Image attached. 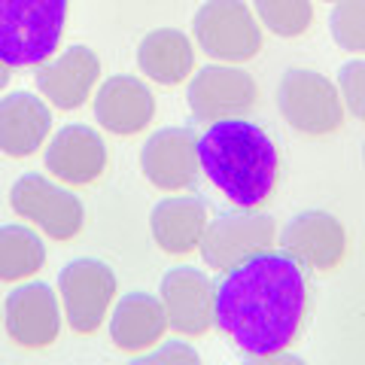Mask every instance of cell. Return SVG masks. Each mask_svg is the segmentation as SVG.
Wrapping results in <instances>:
<instances>
[{
    "mask_svg": "<svg viewBox=\"0 0 365 365\" xmlns=\"http://www.w3.org/2000/svg\"><path fill=\"white\" fill-rule=\"evenodd\" d=\"M307 317V280L287 250H262L222 271L213 292V326L253 362L287 350Z\"/></svg>",
    "mask_w": 365,
    "mask_h": 365,
    "instance_id": "6da1fadb",
    "label": "cell"
},
{
    "mask_svg": "<svg viewBox=\"0 0 365 365\" xmlns=\"http://www.w3.org/2000/svg\"><path fill=\"white\" fill-rule=\"evenodd\" d=\"M198 165L210 186L241 210H256L277 186V143L247 116L210 122L198 134Z\"/></svg>",
    "mask_w": 365,
    "mask_h": 365,
    "instance_id": "7a4b0ae2",
    "label": "cell"
},
{
    "mask_svg": "<svg viewBox=\"0 0 365 365\" xmlns=\"http://www.w3.org/2000/svg\"><path fill=\"white\" fill-rule=\"evenodd\" d=\"M67 0H0V61L37 67L61 43Z\"/></svg>",
    "mask_w": 365,
    "mask_h": 365,
    "instance_id": "3957f363",
    "label": "cell"
},
{
    "mask_svg": "<svg viewBox=\"0 0 365 365\" xmlns=\"http://www.w3.org/2000/svg\"><path fill=\"white\" fill-rule=\"evenodd\" d=\"M277 107L295 131L323 137L341 128L344 122V101L329 76L304 67H292L283 73L277 86Z\"/></svg>",
    "mask_w": 365,
    "mask_h": 365,
    "instance_id": "277c9868",
    "label": "cell"
},
{
    "mask_svg": "<svg viewBox=\"0 0 365 365\" xmlns=\"http://www.w3.org/2000/svg\"><path fill=\"white\" fill-rule=\"evenodd\" d=\"M192 34L210 58L225 64L250 61L262 49V28L244 0H207L192 19Z\"/></svg>",
    "mask_w": 365,
    "mask_h": 365,
    "instance_id": "5b68a950",
    "label": "cell"
},
{
    "mask_svg": "<svg viewBox=\"0 0 365 365\" xmlns=\"http://www.w3.org/2000/svg\"><path fill=\"white\" fill-rule=\"evenodd\" d=\"M9 204L21 220H31L55 241H71L83 232L86 210L71 189L43 174H25L9 189Z\"/></svg>",
    "mask_w": 365,
    "mask_h": 365,
    "instance_id": "8992f818",
    "label": "cell"
},
{
    "mask_svg": "<svg viewBox=\"0 0 365 365\" xmlns=\"http://www.w3.org/2000/svg\"><path fill=\"white\" fill-rule=\"evenodd\" d=\"M277 237V222L268 213L259 210H225L216 213L207 222V232L201 237V256L213 271H228L237 262L268 250Z\"/></svg>",
    "mask_w": 365,
    "mask_h": 365,
    "instance_id": "52a82bcc",
    "label": "cell"
},
{
    "mask_svg": "<svg viewBox=\"0 0 365 365\" xmlns=\"http://www.w3.org/2000/svg\"><path fill=\"white\" fill-rule=\"evenodd\" d=\"M58 289L71 329L88 335L107 319L116 299V274L101 259H73L58 274Z\"/></svg>",
    "mask_w": 365,
    "mask_h": 365,
    "instance_id": "ba28073f",
    "label": "cell"
},
{
    "mask_svg": "<svg viewBox=\"0 0 365 365\" xmlns=\"http://www.w3.org/2000/svg\"><path fill=\"white\" fill-rule=\"evenodd\" d=\"M189 110L198 122L247 116L259 98V86L241 67L207 64L189 79Z\"/></svg>",
    "mask_w": 365,
    "mask_h": 365,
    "instance_id": "9c48e42d",
    "label": "cell"
},
{
    "mask_svg": "<svg viewBox=\"0 0 365 365\" xmlns=\"http://www.w3.org/2000/svg\"><path fill=\"white\" fill-rule=\"evenodd\" d=\"M140 170L155 189L180 192L195 186L201 174L198 165V134L192 128H162L140 150Z\"/></svg>",
    "mask_w": 365,
    "mask_h": 365,
    "instance_id": "30bf717a",
    "label": "cell"
},
{
    "mask_svg": "<svg viewBox=\"0 0 365 365\" xmlns=\"http://www.w3.org/2000/svg\"><path fill=\"white\" fill-rule=\"evenodd\" d=\"M280 250H287L304 268L329 271L347 253V232L338 216L326 210H304L292 216L280 232Z\"/></svg>",
    "mask_w": 365,
    "mask_h": 365,
    "instance_id": "8fae6325",
    "label": "cell"
},
{
    "mask_svg": "<svg viewBox=\"0 0 365 365\" xmlns=\"http://www.w3.org/2000/svg\"><path fill=\"white\" fill-rule=\"evenodd\" d=\"M213 292L216 283L204 271L189 265L170 268L162 277V292H158L168 326L180 335H204L213 326Z\"/></svg>",
    "mask_w": 365,
    "mask_h": 365,
    "instance_id": "7c38bea8",
    "label": "cell"
},
{
    "mask_svg": "<svg viewBox=\"0 0 365 365\" xmlns=\"http://www.w3.org/2000/svg\"><path fill=\"white\" fill-rule=\"evenodd\" d=\"M34 76H37V88L43 91V98H49L52 107L76 110L86 104L98 83L101 61L88 46H71L61 55H52L49 61L37 64Z\"/></svg>",
    "mask_w": 365,
    "mask_h": 365,
    "instance_id": "4fadbf2b",
    "label": "cell"
},
{
    "mask_svg": "<svg viewBox=\"0 0 365 365\" xmlns=\"http://www.w3.org/2000/svg\"><path fill=\"white\" fill-rule=\"evenodd\" d=\"M61 329L58 295L46 283H21L6 295V332L21 347H49Z\"/></svg>",
    "mask_w": 365,
    "mask_h": 365,
    "instance_id": "5bb4252c",
    "label": "cell"
},
{
    "mask_svg": "<svg viewBox=\"0 0 365 365\" xmlns=\"http://www.w3.org/2000/svg\"><path fill=\"white\" fill-rule=\"evenodd\" d=\"M107 168V143L88 125H67L46 146V170L61 182L86 186L95 182Z\"/></svg>",
    "mask_w": 365,
    "mask_h": 365,
    "instance_id": "9a60e30c",
    "label": "cell"
},
{
    "mask_svg": "<svg viewBox=\"0 0 365 365\" xmlns=\"http://www.w3.org/2000/svg\"><path fill=\"white\" fill-rule=\"evenodd\" d=\"M155 98L137 76L119 73L110 76L95 95V119L104 125L110 134L128 137L143 131L153 122Z\"/></svg>",
    "mask_w": 365,
    "mask_h": 365,
    "instance_id": "2e32d148",
    "label": "cell"
},
{
    "mask_svg": "<svg viewBox=\"0 0 365 365\" xmlns=\"http://www.w3.org/2000/svg\"><path fill=\"white\" fill-rule=\"evenodd\" d=\"M52 128V113L46 101L31 91H9L0 98V153L25 158L43 146Z\"/></svg>",
    "mask_w": 365,
    "mask_h": 365,
    "instance_id": "e0dca14e",
    "label": "cell"
},
{
    "mask_svg": "<svg viewBox=\"0 0 365 365\" xmlns=\"http://www.w3.org/2000/svg\"><path fill=\"white\" fill-rule=\"evenodd\" d=\"M168 314L162 299L150 292H128L110 314V338L119 350L143 353L155 347L168 332Z\"/></svg>",
    "mask_w": 365,
    "mask_h": 365,
    "instance_id": "ac0fdd59",
    "label": "cell"
},
{
    "mask_svg": "<svg viewBox=\"0 0 365 365\" xmlns=\"http://www.w3.org/2000/svg\"><path fill=\"white\" fill-rule=\"evenodd\" d=\"M207 204L195 195H174L158 201L150 213V228L155 244L170 256H186L198 250L207 232Z\"/></svg>",
    "mask_w": 365,
    "mask_h": 365,
    "instance_id": "d6986e66",
    "label": "cell"
},
{
    "mask_svg": "<svg viewBox=\"0 0 365 365\" xmlns=\"http://www.w3.org/2000/svg\"><path fill=\"white\" fill-rule=\"evenodd\" d=\"M137 67L158 86H177L195 67L192 40L177 28L150 31L137 46Z\"/></svg>",
    "mask_w": 365,
    "mask_h": 365,
    "instance_id": "ffe728a7",
    "label": "cell"
},
{
    "mask_svg": "<svg viewBox=\"0 0 365 365\" xmlns=\"http://www.w3.org/2000/svg\"><path fill=\"white\" fill-rule=\"evenodd\" d=\"M46 262V247L40 235L28 225H4L0 228V280L13 283L31 277Z\"/></svg>",
    "mask_w": 365,
    "mask_h": 365,
    "instance_id": "44dd1931",
    "label": "cell"
},
{
    "mask_svg": "<svg viewBox=\"0 0 365 365\" xmlns=\"http://www.w3.org/2000/svg\"><path fill=\"white\" fill-rule=\"evenodd\" d=\"M253 6L259 25L277 37H299L314 21L311 0H253Z\"/></svg>",
    "mask_w": 365,
    "mask_h": 365,
    "instance_id": "7402d4cb",
    "label": "cell"
},
{
    "mask_svg": "<svg viewBox=\"0 0 365 365\" xmlns=\"http://www.w3.org/2000/svg\"><path fill=\"white\" fill-rule=\"evenodd\" d=\"M329 28L341 49L365 55V0H338Z\"/></svg>",
    "mask_w": 365,
    "mask_h": 365,
    "instance_id": "603a6c76",
    "label": "cell"
},
{
    "mask_svg": "<svg viewBox=\"0 0 365 365\" xmlns=\"http://www.w3.org/2000/svg\"><path fill=\"white\" fill-rule=\"evenodd\" d=\"M338 91L344 107L365 122V58H353L338 71Z\"/></svg>",
    "mask_w": 365,
    "mask_h": 365,
    "instance_id": "cb8c5ba5",
    "label": "cell"
},
{
    "mask_svg": "<svg viewBox=\"0 0 365 365\" xmlns=\"http://www.w3.org/2000/svg\"><path fill=\"white\" fill-rule=\"evenodd\" d=\"M137 362H198V353L186 341H165L150 353H134Z\"/></svg>",
    "mask_w": 365,
    "mask_h": 365,
    "instance_id": "d4e9b609",
    "label": "cell"
},
{
    "mask_svg": "<svg viewBox=\"0 0 365 365\" xmlns=\"http://www.w3.org/2000/svg\"><path fill=\"white\" fill-rule=\"evenodd\" d=\"M9 73H13V67H9V64H4V61H0V88H4V86L9 83Z\"/></svg>",
    "mask_w": 365,
    "mask_h": 365,
    "instance_id": "484cf974",
    "label": "cell"
},
{
    "mask_svg": "<svg viewBox=\"0 0 365 365\" xmlns=\"http://www.w3.org/2000/svg\"><path fill=\"white\" fill-rule=\"evenodd\" d=\"M362 162H365V143H362Z\"/></svg>",
    "mask_w": 365,
    "mask_h": 365,
    "instance_id": "4316f807",
    "label": "cell"
},
{
    "mask_svg": "<svg viewBox=\"0 0 365 365\" xmlns=\"http://www.w3.org/2000/svg\"><path fill=\"white\" fill-rule=\"evenodd\" d=\"M326 4H338V0H326Z\"/></svg>",
    "mask_w": 365,
    "mask_h": 365,
    "instance_id": "83f0119b",
    "label": "cell"
}]
</instances>
